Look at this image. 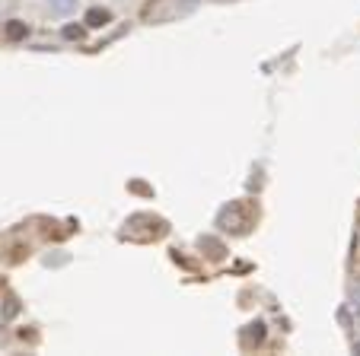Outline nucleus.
Segmentation results:
<instances>
[{
  "label": "nucleus",
  "instance_id": "f257e3e1",
  "mask_svg": "<svg viewBox=\"0 0 360 356\" xmlns=\"http://www.w3.org/2000/svg\"><path fill=\"white\" fill-rule=\"evenodd\" d=\"M45 7L51 16H58V20H68V16L77 13V7H80V0H45Z\"/></svg>",
  "mask_w": 360,
  "mask_h": 356
},
{
  "label": "nucleus",
  "instance_id": "f03ea898",
  "mask_svg": "<svg viewBox=\"0 0 360 356\" xmlns=\"http://www.w3.org/2000/svg\"><path fill=\"white\" fill-rule=\"evenodd\" d=\"M83 22H86V29H102V26H109V22H112V10H109V7H93V10H86Z\"/></svg>",
  "mask_w": 360,
  "mask_h": 356
},
{
  "label": "nucleus",
  "instance_id": "7ed1b4c3",
  "mask_svg": "<svg viewBox=\"0 0 360 356\" xmlns=\"http://www.w3.org/2000/svg\"><path fill=\"white\" fill-rule=\"evenodd\" d=\"M26 32H29V26H26V22H20V20H10V26H7V39H26Z\"/></svg>",
  "mask_w": 360,
  "mask_h": 356
},
{
  "label": "nucleus",
  "instance_id": "20e7f679",
  "mask_svg": "<svg viewBox=\"0 0 360 356\" xmlns=\"http://www.w3.org/2000/svg\"><path fill=\"white\" fill-rule=\"evenodd\" d=\"M198 7H201V0H176V13H179V16L195 13Z\"/></svg>",
  "mask_w": 360,
  "mask_h": 356
},
{
  "label": "nucleus",
  "instance_id": "39448f33",
  "mask_svg": "<svg viewBox=\"0 0 360 356\" xmlns=\"http://www.w3.org/2000/svg\"><path fill=\"white\" fill-rule=\"evenodd\" d=\"M249 334H245V341H255V343H259L262 341V337H265V324H262V322H255V324H249Z\"/></svg>",
  "mask_w": 360,
  "mask_h": 356
},
{
  "label": "nucleus",
  "instance_id": "423d86ee",
  "mask_svg": "<svg viewBox=\"0 0 360 356\" xmlns=\"http://www.w3.org/2000/svg\"><path fill=\"white\" fill-rule=\"evenodd\" d=\"M201 249H211V251H207V255H211V258H220V255H224V249H220V242H214V239H201Z\"/></svg>",
  "mask_w": 360,
  "mask_h": 356
},
{
  "label": "nucleus",
  "instance_id": "0eeeda50",
  "mask_svg": "<svg viewBox=\"0 0 360 356\" xmlns=\"http://www.w3.org/2000/svg\"><path fill=\"white\" fill-rule=\"evenodd\" d=\"M64 35H68V39H80V35H83V29H80V26H77V29L70 26V29H64Z\"/></svg>",
  "mask_w": 360,
  "mask_h": 356
}]
</instances>
